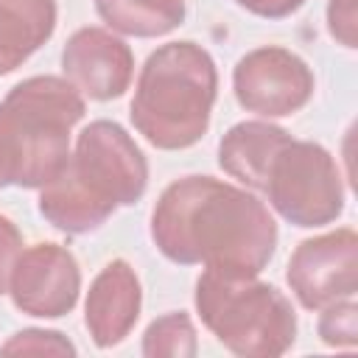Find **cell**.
Listing matches in <instances>:
<instances>
[{
	"instance_id": "13",
	"label": "cell",
	"mask_w": 358,
	"mask_h": 358,
	"mask_svg": "<svg viewBox=\"0 0 358 358\" xmlns=\"http://www.w3.org/2000/svg\"><path fill=\"white\" fill-rule=\"evenodd\" d=\"M56 28V0H0V76L28 62Z\"/></svg>"
},
{
	"instance_id": "1",
	"label": "cell",
	"mask_w": 358,
	"mask_h": 358,
	"mask_svg": "<svg viewBox=\"0 0 358 358\" xmlns=\"http://www.w3.org/2000/svg\"><path fill=\"white\" fill-rule=\"evenodd\" d=\"M151 238L179 266L260 274L277 249V224L255 193L193 173L157 199Z\"/></svg>"
},
{
	"instance_id": "7",
	"label": "cell",
	"mask_w": 358,
	"mask_h": 358,
	"mask_svg": "<svg viewBox=\"0 0 358 358\" xmlns=\"http://www.w3.org/2000/svg\"><path fill=\"white\" fill-rule=\"evenodd\" d=\"M285 280L308 310H322L333 302L352 299L358 288V235L341 227L327 235L302 241L291 260Z\"/></svg>"
},
{
	"instance_id": "18",
	"label": "cell",
	"mask_w": 358,
	"mask_h": 358,
	"mask_svg": "<svg viewBox=\"0 0 358 358\" xmlns=\"http://www.w3.org/2000/svg\"><path fill=\"white\" fill-rule=\"evenodd\" d=\"M327 28L333 39H338L344 48H355L358 36V14H355V0H330L327 3Z\"/></svg>"
},
{
	"instance_id": "3",
	"label": "cell",
	"mask_w": 358,
	"mask_h": 358,
	"mask_svg": "<svg viewBox=\"0 0 358 358\" xmlns=\"http://www.w3.org/2000/svg\"><path fill=\"white\" fill-rule=\"evenodd\" d=\"M84 95L59 76H31L0 101V190L42 187L70 157V131Z\"/></svg>"
},
{
	"instance_id": "2",
	"label": "cell",
	"mask_w": 358,
	"mask_h": 358,
	"mask_svg": "<svg viewBox=\"0 0 358 358\" xmlns=\"http://www.w3.org/2000/svg\"><path fill=\"white\" fill-rule=\"evenodd\" d=\"M148 185V162L131 134L115 120L81 129L67 165L39 187V213L67 235L106 224L117 207L137 204Z\"/></svg>"
},
{
	"instance_id": "8",
	"label": "cell",
	"mask_w": 358,
	"mask_h": 358,
	"mask_svg": "<svg viewBox=\"0 0 358 358\" xmlns=\"http://www.w3.org/2000/svg\"><path fill=\"white\" fill-rule=\"evenodd\" d=\"M235 98L260 117H285L299 112L313 95V73L285 48H257L246 53L232 73Z\"/></svg>"
},
{
	"instance_id": "15",
	"label": "cell",
	"mask_w": 358,
	"mask_h": 358,
	"mask_svg": "<svg viewBox=\"0 0 358 358\" xmlns=\"http://www.w3.org/2000/svg\"><path fill=\"white\" fill-rule=\"evenodd\" d=\"M145 358H193L196 355V330L187 313H168L148 324L143 336Z\"/></svg>"
},
{
	"instance_id": "10",
	"label": "cell",
	"mask_w": 358,
	"mask_h": 358,
	"mask_svg": "<svg viewBox=\"0 0 358 358\" xmlns=\"http://www.w3.org/2000/svg\"><path fill=\"white\" fill-rule=\"evenodd\" d=\"M64 78L92 101L120 98L134 76V56L115 34L87 25L78 28L62 50Z\"/></svg>"
},
{
	"instance_id": "11",
	"label": "cell",
	"mask_w": 358,
	"mask_h": 358,
	"mask_svg": "<svg viewBox=\"0 0 358 358\" xmlns=\"http://www.w3.org/2000/svg\"><path fill=\"white\" fill-rule=\"evenodd\" d=\"M140 302L143 291L134 268L126 260L106 263L92 280L84 305V324L92 341L101 350L120 344L140 316Z\"/></svg>"
},
{
	"instance_id": "20",
	"label": "cell",
	"mask_w": 358,
	"mask_h": 358,
	"mask_svg": "<svg viewBox=\"0 0 358 358\" xmlns=\"http://www.w3.org/2000/svg\"><path fill=\"white\" fill-rule=\"evenodd\" d=\"M241 8H246L255 17H266V20H282L291 17L296 8H302L305 0H235Z\"/></svg>"
},
{
	"instance_id": "16",
	"label": "cell",
	"mask_w": 358,
	"mask_h": 358,
	"mask_svg": "<svg viewBox=\"0 0 358 358\" xmlns=\"http://www.w3.org/2000/svg\"><path fill=\"white\" fill-rule=\"evenodd\" d=\"M319 336L327 347L352 350L358 344V305L352 299H341V302H333V305L322 308Z\"/></svg>"
},
{
	"instance_id": "6",
	"label": "cell",
	"mask_w": 358,
	"mask_h": 358,
	"mask_svg": "<svg viewBox=\"0 0 358 358\" xmlns=\"http://www.w3.org/2000/svg\"><path fill=\"white\" fill-rule=\"evenodd\" d=\"M268 204L294 227L333 224L344 210V182L333 154L310 140H288L271 157L263 187Z\"/></svg>"
},
{
	"instance_id": "19",
	"label": "cell",
	"mask_w": 358,
	"mask_h": 358,
	"mask_svg": "<svg viewBox=\"0 0 358 358\" xmlns=\"http://www.w3.org/2000/svg\"><path fill=\"white\" fill-rule=\"evenodd\" d=\"M22 252V235L14 227L11 218L0 215V294H8V282H11V271L14 263Z\"/></svg>"
},
{
	"instance_id": "14",
	"label": "cell",
	"mask_w": 358,
	"mask_h": 358,
	"mask_svg": "<svg viewBox=\"0 0 358 358\" xmlns=\"http://www.w3.org/2000/svg\"><path fill=\"white\" fill-rule=\"evenodd\" d=\"M101 20L126 36H165L185 20V0H95Z\"/></svg>"
},
{
	"instance_id": "4",
	"label": "cell",
	"mask_w": 358,
	"mask_h": 358,
	"mask_svg": "<svg viewBox=\"0 0 358 358\" xmlns=\"http://www.w3.org/2000/svg\"><path fill=\"white\" fill-rule=\"evenodd\" d=\"M215 95L213 56L190 39L168 42L145 59L129 115L154 148L182 151L207 134Z\"/></svg>"
},
{
	"instance_id": "5",
	"label": "cell",
	"mask_w": 358,
	"mask_h": 358,
	"mask_svg": "<svg viewBox=\"0 0 358 358\" xmlns=\"http://www.w3.org/2000/svg\"><path fill=\"white\" fill-rule=\"evenodd\" d=\"M204 327L241 358H274L296 341V313L285 294L257 274L204 268L196 282Z\"/></svg>"
},
{
	"instance_id": "9",
	"label": "cell",
	"mask_w": 358,
	"mask_h": 358,
	"mask_svg": "<svg viewBox=\"0 0 358 358\" xmlns=\"http://www.w3.org/2000/svg\"><path fill=\"white\" fill-rule=\"evenodd\" d=\"M81 271L70 249L59 243H34L20 252L8 294L14 305L39 319H59L78 302Z\"/></svg>"
},
{
	"instance_id": "17",
	"label": "cell",
	"mask_w": 358,
	"mask_h": 358,
	"mask_svg": "<svg viewBox=\"0 0 358 358\" xmlns=\"http://www.w3.org/2000/svg\"><path fill=\"white\" fill-rule=\"evenodd\" d=\"M3 355H76V347L67 341V336L56 330H20L14 333L3 347Z\"/></svg>"
},
{
	"instance_id": "12",
	"label": "cell",
	"mask_w": 358,
	"mask_h": 358,
	"mask_svg": "<svg viewBox=\"0 0 358 358\" xmlns=\"http://www.w3.org/2000/svg\"><path fill=\"white\" fill-rule=\"evenodd\" d=\"M288 140L291 134L282 126L266 120L235 123L218 143V165L224 168V173H229L249 190H260L271 157Z\"/></svg>"
}]
</instances>
